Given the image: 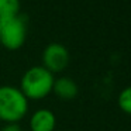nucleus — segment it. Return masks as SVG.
Segmentation results:
<instances>
[{"label":"nucleus","mask_w":131,"mask_h":131,"mask_svg":"<svg viewBox=\"0 0 131 131\" xmlns=\"http://www.w3.org/2000/svg\"><path fill=\"white\" fill-rule=\"evenodd\" d=\"M54 80V73H51L42 65L31 66L21 76L18 89L28 100H42L52 93Z\"/></svg>","instance_id":"f257e3e1"},{"label":"nucleus","mask_w":131,"mask_h":131,"mask_svg":"<svg viewBox=\"0 0 131 131\" xmlns=\"http://www.w3.org/2000/svg\"><path fill=\"white\" fill-rule=\"evenodd\" d=\"M28 113V99L18 88L0 86V121L18 123Z\"/></svg>","instance_id":"f03ea898"},{"label":"nucleus","mask_w":131,"mask_h":131,"mask_svg":"<svg viewBox=\"0 0 131 131\" xmlns=\"http://www.w3.org/2000/svg\"><path fill=\"white\" fill-rule=\"evenodd\" d=\"M27 38V24L20 14L0 21V44L9 51H17Z\"/></svg>","instance_id":"7ed1b4c3"},{"label":"nucleus","mask_w":131,"mask_h":131,"mask_svg":"<svg viewBox=\"0 0 131 131\" xmlns=\"http://www.w3.org/2000/svg\"><path fill=\"white\" fill-rule=\"evenodd\" d=\"M69 61H71L69 51L59 42L48 44L42 51V66L51 73L63 72L68 68Z\"/></svg>","instance_id":"20e7f679"},{"label":"nucleus","mask_w":131,"mask_h":131,"mask_svg":"<svg viewBox=\"0 0 131 131\" xmlns=\"http://www.w3.org/2000/svg\"><path fill=\"white\" fill-rule=\"evenodd\" d=\"M57 127V117L49 108H38L30 117L31 131H54Z\"/></svg>","instance_id":"39448f33"},{"label":"nucleus","mask_w":131,"mask_h":131,"mask_svg":"<svg viewBox=\"0 0 131 131\" xmlns=\"http://www.w3.org/2000/svg\"><path fill=\"white\" fill-rule=\"evenodd\" d=\"M52 93H55V96L62 100H72L79 93V86L73 79H71L68 76L55 78Z\"/></svg>","instance_id":"423d86ee"},{"label":"nucleus","mask_w":131,"mask_h":131,"mask_svg":"<svg viewBox=\"0 0 131 131\" xmlns=\"http://www.w3.org/2000/svg\"><path fill=\"white\" fill-rule=\"evenodd\" d=\"M20 13V0H0V21L9 20Z\"/></svg>","instance_id":"0eeeda50"},{"label":"nucleus","mask_w":131,"mask_h":131,"mask_svg":"<svg viewBox=\"0 0 131 131\" xmlns=\"http://www.w3.org/2000/svg\"><path fill=\"white\" fill-rule=\"evenodd\" d=\"M117 103L123 113L131 116V86H127L120 92L118 97H117Z\"/></svg>","instance_id":"6e6552de"},{"label":"nucleus","mask_w":131,"mask_h":131,"mask_svg":"<svg viewBox=\"0 0 131 131\" xmlns=\"http://www.w3.org/2000/svg\"><path fill=\"white\" fill-rule=\"evenodd\" d=\"M0 131H23V128L20 127L18 123H4Z\"/></svg>","instance_id":"1a4fd4ad"}]
</instances>
